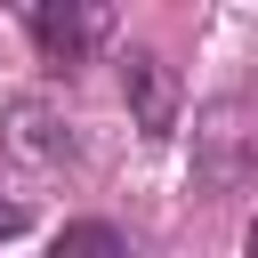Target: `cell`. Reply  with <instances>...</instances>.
I'll return each mask as SVG.
<instances>
[{"mask_svg": "<svg viewBox=\"0 0 258 258\" xmlns=\"http://www.w3.org/2000/svg\"><path fill=\"white\" fill-rule=\"evenodd\" d=\"M242 258H258V226H250V242H242Z\"/></svg>", "mask_w": 258, "mask_h": 258, "instance_id": "7", "label": "cell"}, {"mask_svg": "<svg viewBox=\"0 0 258 258\" xmlns=\"http://www.w3.org/2000/svg\"><path fill=\"white\" fill-rule=\"evenodd\" d=\"M121 97H129V113H137L145 137H169V129H177V81H169V64H161L153 48H129V64H121Z\"/></svg>", "mask_w": 258, "mask_h": 258, "instance_id": "4", "label": "cell"}, {"mask_svg": "<svg viewBox=\"0 0 258 258\" xmlns=\"http://www.w3.org/2000/svg\"><path fill=\"white\" fill-rule=\"evenodd\" d=\"M0 161L64 169V161H73V121H64L48 97H8V105H0Z\"/></svg>", "mask_w": 258, "mask_h": 258, "instance_id": "2", "label": "cell"}, {"mask_svg": "<svg viewBox=\"0 0 258 258\" xmlns=\"http://www.w3.org/2000/svg\"><path fill=\"white\" fill-rule=\"evenodd\" d=\"M48 258H129V234H121L113 218H73V226L48 242Z\"/></svg>", "mask_w": 258, "mask_h": 258, "instance_id": "5", "label": "cell"}, {"mask_svg": "<svg viewBox=\"0 0 258 258\" xmlns=\"http://www.w3.org/2000/svg\"><path fill=\"white\" fill-rule=\"evenodd\" d=\"M8 234H24V202H0V242Z\"/></svg>", "mask_w": 258, "mask_h": 258, "instance_id": "6", "label": "cell"}, {"mask_svg": "<svg viewBox=\"0 0 258 258\" xmlns=\"http://www.w3.org/2000/svg\"><path fill=\"white\" fill-rule=\"evenodd\" d=\"M258 177V97L226 89L194 113V185L202 194H234Z\"/></svg>", "mask_w": 258, "mask_h": 258, "instance_id": "1", "label": "cell"}, {"mask_svg": "<svg viewBox=\"0 0 258 258\" xmlns=\"http://www.w3.org/2000/svg\"><path fill=\"white\" fill-rule=\"evenodd\" d=\"M24 32H32V48L48 56V64H89L105 40H113V16L105 8H24Z\"/></svg>", "mask_w": 258, "mask_h": 258, "instance_id": "3", "label": "cell"}]
</instances>
